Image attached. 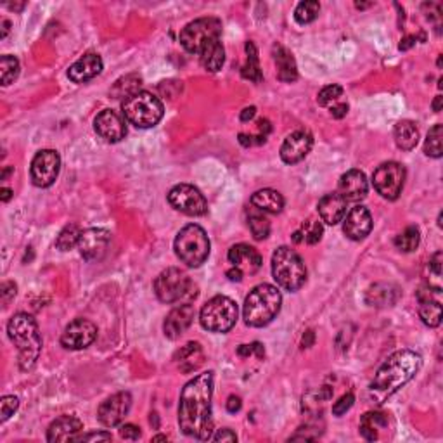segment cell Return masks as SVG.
<instances>
[{"label":"cell","instance_id":"42","mask_svg":"<svg viewBox=\"0 0 443 443\" xmlns=\"http://www.w3.org/2000/svg\"><path fill=\"white\" fill-rule=\"evenodd\" d=\"M300 234H302L303 241L307 244H317L320 239H322L324 234V227L320 222L315 220H307L300 229Z\"/></svg>","mask_w":443,"mask_h":443},{"label":"cell","instance_id":"60","mask_svg":"<svg viewBox=\"0 0 443 443\" xmlns=\"http://www.w3.org/2000/svg\"><path fill=\"white\" fill-rule=\"evenodd\" d=\"M2 26H4L2 38H6V37H7V33H9V26H11V23H9V21H6V19H4V21H2Z\"/></svg>","mask_w":443,"mask_h":443},{"label":"cell","instance_id":"21","mask_svg":"<svg viewBox=\"0 0 443 443\" xmlns=\"http://www.w3.org/2000/svg\"><path fill=\"white\" fill-rule=\"evenodd\" d=\"M194 315H196V310H194L191 303H184L173 308V310L166 315L163 324L166 338L170 339L180 338V336L191 327V324L194 322Z\"/></svg>","mask_w":443,"mask_h":443},{"label":"cell","instance_id":"20","mask_svg":"<svg viewBox=\"0 0 443 443\" xmlns=\"http://www.w3.org/2000/svg\"><path fill=\"white\" fill-rule=\"evenodd\" d=\"M229 263H232V267L239 268L244 275L246 274H256L262 267L263 260L262 255L256 251L255 248L249 246V244H234L231 249H229Z\"/></svg>","mask_w":443,"mask_h":443},{"label":"cell","instance_id":"51","mask_svg":"<svg viewBox=\"0 0 443 443\" xmlns=\"http://www.w3.org/2000/svg\"><path fill=\"white\" fill-rule=\"evenodd\" d=\"M213 440L215 442H236L237 437L232 430H220L219 433L213 437Z\"/></svg>","mask_w":443,"mask_h":443},{"label":"cell","instance_id":"39","mask_svg":"<svg viewBox=\"0 0 443 443\" xmlns=\"http://www.w3.org/2000/svg\"><path fill=\"white\" fill-rule=\"evenodd\" d=\"M320 4L315 0H305V2L298 4V7L295 9V19L298 25H308V23L315 21V18L319 16Z\"/></svg>","mask_w":443,"mask_h":443},{"label":"cell","instance_id":"5","mask_svg":"<svg viewBox=\"0 0 443 443\" xmlns=\"http://www.w3.org/2000/svg\"><path fill=\"white\" fill-rule=\"evenodd\" d=\"M272 275L283 290L298 291L307 280V268L295 249L280 246L272 255Z\"/></svg>","mask_w":443,"mask_h":443},{"label":"cell","instance_id":"38","mask_svg":"<svg viewBox=\"0 0 443 443\" xmlns=\"http://www.w3.org/2000/svg\"><path fill=\"white\" fill-rule=\"evenodd\" d=\"M419 241H421L419 229L414 227V225H410V227H407L405 231L400 232V234L395 237V246L403 253H410L419 246Z\"/></svg>","mask_w":443,"mask_h":443},{"label":"cell","instance_id":"58","mask_svg":"<svg viewBox=\"0 0 443 443\" xmlns=\"http://www.w3.org/2000/svg\"><path fill=\"white\" fill-rule=\"evenodd\" d=\"M0 197H2L4 203H7V201H9L11 197H13V191H11L9 187H2V189H0Z\"/></svg>","mask_w":443,"mask_h":443},{"label":"cell","instance_id":"15","mask_svg":"<svg viewBox=\"0 0 443 443\" xmlns=\"http://www.w3.org/2000/svg\"><path fill=\"white\" fill-rule=\"evenodd\" d=\"M97 338V326L87 319H75L66 326L61 336V345L68 350H83Z\"/></svg>","mask_w":443,"mask_h":443},{"label":"cell","instance_id":"10","mask_svg":"<svg viewBox=\"0 0 443 443\" xmlns=\"http://www.w3.org/2000/svg\"><path fill=\"white\" fill-rule=\"evenodd\" d=\"M222 21L217 18H199L196 21H191L184 26L180 31V43L187 53L199 54L204 43H208L212 38L220 37Z\"/></svg>","mask_w":443,"mask_h":443},{"label":"cell","instance_id":"57","mask_svg":"<svg viewBox=\"0 0 443 443\" xmlns=\"http://www.w3.org/2000/svg\"><path fill=\"white\" fill-rule=\"evenodd\" d=\"M314 338H315V334H314V331H307L305 332V336H303V348H310L312 345H314Z\"/></svg>","mask_w":443,"mask_h":443},{"label":"cell","instance_id":"32","mask_svg":"<svg viewBox=\"0 0 443 443\" xmlns=\"http://www.w3.org/2000/svg\"><path fill=\"white\" fill-rule=\"evenodd\" d=\"M395 142L402 151H412L419 142V130L414 121L402 120L395 125Z\"/></svg>","mask_w":443,"mask_h":443},{"label":"cell","instance_id":"11","mask_svg":"<svg viewBox=\"0 0 443 443\" xmlns=\"http://www.w3.org/2000/svg\"><path fill=\"white\" fill-rule=\"evenodd\" d=\"M168 203L177 212L189 217H201L208 212L207 197L194 185L179 184L168 192Z\"/></svg>","mask_w":443,"mask_h":443},{"label":"cell","instance_id":"22","mask_svg":"<svg viewBox=\"0 0 443 443\" xmlns=\"http://www.w3.org/2000/svg\"><path fill=\"white\" fill-rule=\"evenodd\" d=\"M338 189V194L346 203H359V201L366 199L367 191H369V184H367L363 172H360V170H350L345 175H341Z\"/></svg>","mask_w":443,"mask_h":443},{"label":"cell","instance_id":"48","mask_svg":"<svg viewBox=\"0 0 443 443\" xmlns=\"http://www.w3.org/2000/svg\"><path fill=\"white\" fill-rule=\"evenodd\" d=\"M111 433H108V431H101V433H89V434H80L78 437L77 442H109L111 440Z\"/></svg>","mask_w":443,"mask_h":443},{"label":"cell","instance_id":"41","mask_svg":"<svg viewBox=\"0 0 443 443\" xmlns=\"http://www.w3.org/2000/svg\"><path fill=\"white\" fill-rule=\"evenodd\" d=\"M248 225L256 241L267 239L268 234H270V222L265 219L262 213H251L248 217Z\"/></svg>","mask_w":443,"mask_h":443},{"label":"cell","instance_id":"35","mask_svg":"<svg viewBox=\"0 0 443 443\" xmlns=\"http://www.w3.org/2000/svg\"><path fill=\"white\" fill-rule=\"evenodd\" d=\"M141 83L142 78L138 75H126V77L120 78L111 89V96L113 99H128L133 94L141 92Z\"/></svg>","mask_w":443,"mask_h":443},{"label":"cell","instance_id":"12","mask_svg":"<svg viewBox=\"0 0 443 443\" xmlns=\"http://www.w3.org/2000/svg\"><path fill=\"white\" fill-rule=\"evenodd\" d=\"M403 180H405V168L400 163H395V161L379 165L373 175L374 189L385 199L390 201H395L400 196Z\"/></svg>","mask_w":443,"mask_h":443},{"label":"cell","instance_id":"13","mask_svg":"<svg viewBox=\"0 0 443 443\" xmlns=\"http://www.w3.org/2000/svg\"><path fill=\"white\" fill-rule=\"evenodd\" d=\"M61 170V158L53 149H43L35 154L31 161V182L37 187H50L59 175Z\"/></svg>","mask_w":443,"mask_h":443},{"label":"cell","instance_id":"7","mask_svg":"<svg viewBox=\"0 0 443 443\" xmlns=\"http://www.w3.org/2000/svg\"><path fill=\"white\" fill-rule=\"evenodd\" d=\"M121 109H124V116L126 120L132 125H136L137 128L156 126L165 114L163 102L156 96H153V94L144 92V90L125 99Z\"/></svg>","mask_w":443,"mask_h":443},{"label":"cell","instance_id":"31","mask_svg":"<svg viewBox=\"0 0 443 443\" xmlns=\"http://www.w3.org/2000/svg\"><path fill=\"white\" fill-rule=\"evenodd\" d=\"M398 300V290L391 284H374L369 288L366 295V302L371 307H390Z\"/></svg>","mask_w":443,"mask_h":443},{"label":"cell","instance_id":"55","mask_svg":"<svg viewBox=\"0 0 443 443\" xmlns=\"http://www.w3.org/2000/svg\"><path fill=\"white\" fill-rule=\"evenodd\" d=\"M227 277H229V279H231V280H234V283H241V280H243L244 274L239 270V268L232 267L231 270H227Z\"/></svg>","mask_w":443,"mask_h":443},{"label":"cell","instance_id":"4","mask_svg":"<svg viewBox=\"0 0 443 443\" xmlns=\"http://www.w3.org/2000/svg\"><path fill=\"white\" fill-rule=\"evenodd\" d=\"M283 296L272 284H258L244 300L243 319L248 326L263 327L270 324L280 312Z\"/></svg>","mask_w":443,"mask_h":443},{"label":"cell","instance_id":"59","mask_svg":"<svg viewBox=\"0 0 443 443\" xmlns=\"http://www.w3.org/2000/svg\"><path fill=\"white\" fill-rule=\"evenodd\" d=\"M442 96H437L433 101V111L434 113H438V111H442Z\"/></svg>","mask_w":443,"mask_h":443},{"label":"cell","instance_id":"9","mask_svg":"<svg viewBox=\"0 0 443 443\" xmlns=\"http://www.w3.org/2000/svg\"><path fill=\"white\" fill-rule=\"evenodd\" d=\"M237 315L239 310L234 300L220 295L201 308L199 322L209 332H229L236 326Z\"/></svg>","mask_w":443,"mask_h":443},{"label":"cell","instance_id":"54","mask_svg":"<svg viewBox=\"0 0 443 443\" xmlns=\"http://www.w3.org/2000/svg\"><path fill=\"white\" fill-rule=\"evenodd\" d=\"M415 42H417V37L415 35H409V37H405L403 40L400 42V45H398V49L400 50H409L410 47L415 45Z\"/></svg>","mask_w":443,"mask_h":443},{"label":"cell","instance_id":"29","mask_svg":"<svg viewBox=\"0 0 443 443\" xmlns=\"http://www.w3.org/2000/svg\"><path fill=\"white\" fill-rule=\"evenodd\" d=\"M175 360L179 363L182 373H194L196 369H199V366L203 363L204 355L203 348L199 343H187L185 346H182L179 351L175 354Z\"/></svg>","mask_w":443,"mask_h":443},{"label":"cell","instance_id":"52","mask_svg":"<svg viewBox=\"0 0 443 443\" xmlns=\"http://www.w3.org/2000/svg\"><path fill=\"white\" fill-rule=\"evenodd\" d=\"M346 113H348V104H345V102H339V104H336V106H332L331 108V116L332 118H343V116H346Z\"/></svg>","mask_w":443,"mask_h":443},{"label":"cell","instance_id":"33","mask_svg":"<svg viewBox=\"0 0 443 443\" xmlns=\"http://www.w3.org/2000/svg\"><path fill=\"white\" fill-rule=\"evenodd\" d=\"M388 428V419L381 412H367L360 419V433L367 442L378 440V430Z\"/></svg>","mask_w":443,"mask_h":443},{"label":"cell","instance_id":"62","mask_svg":"<svg viewBox=\"0 0 443 443\" xmlns=\"http://www.w3.org/2000/svg\"><path fill=\"white\" fill-rule=\"evenodd\" d=\"M11 172H13V168H7V170H6V172H4V173H2V180H4V179H6V177H7V175H9V173H11Z\"/></svg>","mask_w":443,"mask_h":443},{"label":"cell","instance_id":"27","mask_svg":"<svg viewBox=\"0 0 443 443\" xmlns=\"http://www.w3.org/2000/svg\"><path fill=\"white\" fill-rule=\"evenodd\" d=\"M272 54H274V61L277 66V78L286 83L295 82L298 78V68H296V61L290 50L283 45H275Z\"/></svg>","mask_w":443,"mask_h":443},{"label":"cell","instance_id":"17","mask_svg":"<svg viewBox=\"0 0 443 443\" xmlns=\"http://www.w3.org/2000/svg\"><path fill=\"white\" fill-rule=\"evenodd\" d=\"M312 146H314V137L307 130H296L291 136L286 137V141L283 142V148H280V158H283L284 163L295 165L307 158V154L312 151Z\"/></svg>","mask_w":443,"mask_h":443},{"label":"cell","instance_id":"34","mask_svg":"<svg viewBox=\"0 0 443 443\" xmlns=\"http://www.w3.org/2000/svg\"><path fill=\"white\" fill-rule=\"evenodd\" d=\"M246 55H248L246 65H244L243 70H241V75H243V78H246V80L249 82L260 83L263 80V75L258 65V50H256L255 43L253 42L246 43Z\"/></svg>","mask_w":443,"mask_h":443},{"label":"cell","instance_id":"18","mask_svg":"<svg viewBox=\"0 0 443 443\" xmlns=\"http://www.w3.org/2000/svg\"><path fill=\"white\" fill-rule=\"evenodd\" d=\"M94 128L97 136L104 138L106 142H120L126 136V125L124 118L113 109H104L97 114L94 120Z\"/></svg>","mask_w":443,"mask_h":443},{"label":"cell","instance_id":"45","mask_svg":"<svg viewBox=\"0 0 443 443\" xmlns=\"http://www.w3.org/2000/svg\"><path fill=\"white\" fill-rule=\"evenodd\" d=\"M354 403H355V395L354 393L343 395V397L339 398L338 402H334V405H332V414L338 415V417H341V415H345L348 410L354 407Z\"/></svg>","mask_w":443,"mask_h":443},{"label":"cell","instance_id":"49","mask_svg":"<svg viewBox=\"0 0 443 443\" xmlns=\"http://www.w3.org/2000/svg\"><path fill=\"white\" fill-rule=\"evenodd\" d=\"M430 272L434 274L437 279H440L442 275V251H437L430 260Z\"/></svg>","mask_w":443,"mask_h":443},{"label":"cell","instance_id":"53","mask_svg":"<svg viewBox=\"0 0 443 443\" xmlns=\"http://www.w3.org/2000/svg\"><path fill=\"white\" fill-rule=\"evenodd\" d=\"M241 407H243V402H241L239 397H234V395H232V397H229V400H227V410H229V412H231V414L239 412Z\"/></svg>","mask_w":443,"mask_h":443},{"label":"cell","instance_id":"37","mask_svg":"<svg viewBox=\"0 0 443 443\" xmlns=\"http://www.w3.org/2000/svg\"><path fill=\"white\" fill-rule=\"evenodd\" d=\"M425 153L430 158H442L443 154V126L434 125L428 132L425 142Z\"/></svg>","mask_w":443,"mask_h":443},{"label":"cell","instance_id":"16","mask_svg":"<svg viewBox=\"0 0 443 443\" xmlns=\"http://www.w3.org/2000/svg\"><path fill=\"white\" fill-rule=\"evenodd\" d=\"M109 243L111 234L106 229H87L82 232L80 241H78V249L87 262H96L106 255Z\"/></svg>","mask_w":443,"mask_h":443},{"label":"cell","instance_id":"56","mask_svg":"<svg viewBox=\"0 0 443 443\" xmlns=\"http://www.w3.org/2000/svg\"><path fill=\"white\" fill-rule=\"evenodd\" d=\"M255 114H256V108L255 106H249V108L243 109V113H241V121L253 120V118H255Z\"/></svg>","mask_w":443,"mask_h":443},{"label":"cell","instance_id":"8","mask_svg":"<svg viewBox=\"0 0 443 443\" xmlns=\"http://www.w3.org/2000/svg\"><path fill=\"white\" fill-rule=\"evenodd\" d=\"M154 292L158 300L166 305L179 303L184 300L185 303H191L192 298H196L197 291H192V283L185 272L180 268L170 267L161 272L154 280Z\"/></svg>","mask_w":443,"mask_h":443},{"label":"cell","instance_id":"19","mask_svg":"<svg viewBox=\"0 0 443 443\" xmlns=\"http://www.w3.org/2000/svg\"><path fill=\"white\" fill-rule=\"evenodd\" d=\"M373 231V215L366 207H355L345 215L343 232L348 239L362 241Z\"/></svg>","mask_w":443,"mask_h":443},{"label":"cell","instance_id":"14","mask_svg":"<svg viewBox=\"0 0 443 443\" xmlns=\"http://www.w3.org/2000/svg\"><path fill=\"white\" fill-rule=\"evenodd\" d=\"M130 407H132L130 393L128 391H120V393H114L113 397L106 398L99 405L97 417L101 425H104L106 428H114V426H120L124 422L126 414L130 412Z\"/></svg>","mask_w":443,"mask_h":443},{"label":"cell","instance_id":"25","mask_svg":"<svg viewBox=\"0 0 443 443\" xmlns=\"http://www.w3.org/2000/svg\"><path fill=\"white\" fill-rule=\"evenodd\" d=\"M102 59L96 53H89L70 66L68 77L75 83H85L96 78L102 71Z\"/></svg>","mask_w":443,"mask_h":443},{"label":"cell","instance_id":"6","mask_svg":"<svg viewBox=\"0 0 443 443\" xmlns=\"http://www.w3.org/2000/svg\"><path fill=\"white\" fill-rule=\"evenodd\" d=\"M175 255L187 267H201L209 256V239L203 227L196 224L185 225L175 237Z\"/></svg>","mask_w":443,"mask_h":443},{"label":"cell","instance_id":"36","mask_svg":"<svg viewBox=\"0 0 443 443\" xmlns=\"http://www.w3.org/2000/svg\"><path fill=\"white\" fill-rule=\"evenodd\" d=\"M82 231L77 224H70L59 232L58 239H55V246L61 251H70L71 248L78 246V241H80Z\"/></svg>","mask_w":443,"mask_h":443},{"label":"cell","instance_id":"40","mask_svg":"<svg viewBox=\"0 0 443 443\" xmlns=\"http://www.w3.org/2000/svg\"><path fill=\"white\" fill-rule=\"evenodd\" d=\"M19 75V61L14 55H2L0 58V78H2V85L7 87L13 83Z\"/></svg>","mask_w":443,"mask_h":443},{"label":"cell","instance_id":"43","mask_svg":"<svg viewBox=\"0 0 443 443\" xmlns=\"http://www.w3.org/2000/svg\"><path fill=\"white\" fill-rule=\"evenodd\" d=\"M343 96V87L339 85H327L319 92L317 102L320 106H329L332 102L338 101Z\"/></svg>","mask_w":443,"mask_h":443},{"label":"cell","instance_id":"24","mask_svg":"<svg viewBox=\"0 0 443 443\" xmlns=\"http://www.w3.org/2000/svg\"><path fill=\"white\" fill-rule=\"evenodd\" d=\"M431 284L428 286H422L417 291V300H419V317L428 327H437L442 322V302L440 295L433 296L431 292Z\"/></svg>","mask_w":443,"mask_h":443},{"label":"cell","instance_id":"46","mask_svg":"<svg viewBox=\"0 0 443 443\" xmlns=\"http://www.w3.org/2000/svg\"><path fill=\"white\" fill-rule=\"evenodd\" d=\"M237 354L241 355V357H249V355H256L258 359H262L265 355V348L262 343L255 341L251 343V345H241L239 348H237Z\"/></svg>","mask_w":443,"mask_h":443},{"label":"cell","instance_id":"44","mask_svg":"<svg viewBox=\"0 0 443 443\" xmlns=\"http://www.w3.org/2000/svg\"><path fill=\"white\" fill-rule=\"evenodd\" d=\"M19 407V400L16 397H13V395H6V397H2V400H0V421L6 422L7 419L13 415L16 410H18Z\"/></svg>","mask_w":443,"mask_h":443},{"label":"cell","instance_id":"2","mask_svg":"<svg viewBox=\"0 0 443 443\" xmlns=\"http://www.w3.org/2000/svg\"><path fill=\"white\" fill-rule=\"evenodd\" d=\"M422 366L421 355L412 350H398L391 354L379 367L371 383L369 395L376 403H383L388 397L405 386Z\"/></svg>","mask_w":443,"mask_h":443},{"label":"cell","instance_id":"26","mask_svg":"<svg viewBox=\"0 0 443 443\" xmlns=\"http://www.w3.org/2000/svg\"><path fill=\"white\" fill-rule=\"evenodd\" d=\"M317 209L322 222H326L327 225H336L345 219L346 201L343 199L338 192L326 194V196L319 201Z\"/></svg>","mask_w":443,"mask_h":443},{"label":"cell","instance_id":"50","mask_svg":"<svg viewBox=\"0 0 443 443\" xmlns=\"http://www.w3.org/2000/svg\"><path fill=\"white\" fill-rule=\"evenodd\" d=\"M0 295H2V302L4 305H7L11 300L16 296V284L14 283H4L2 288H0Z\"/></svg>","mask_w":443,"mask_h":443},{"label":"cell","instance_id":"61","mask_svg":"<svg viewBox=\"0 0 443 443\" xmlns=\"http://www.w3.org/2000/svg\"><path fill=\"white\" fill-rule=\"evenodd\" d=\"M153 442H166V437H161L160 434V437H154Z\"/></svg>","mask_w":443,"mask_h":443},{"label":"cell","instance_id":"30","mask_svg":"<svg viewBox=\"0 0 443 443\" xmlns=\"http://www.w3.org/2000/svg\"><path fill=\"white\" fill-rule=\"evenodd\" d=\"M251 204L258 212L279 213L284 208V197L283 194L274 191V189H262V191H256L253 194Z\"/></svg>","mask_w":443,"mask_h":443},{"label":"cell","instance_id":"28","mask_svg":"<svg viewBox=\"0 0 443 443\" xmlns=\"http://www.w3.org/2000/svg\"><path fill=\"white\" fill-rule=\"evenodd\" d=\"M199 61L203 68L212 71V73H217V71L222 70L225 62V50L220 42V37L212 38L208 43H204L203 49L199 50Z\"/></svg>","mask_w":443,"mask_h":443},{"label":"cell","instance_id":"1","mask_svg":"<svg viewBox=\"0 0 443 443\" xmlns=\"http://www.w3.org/2000/svg\"><path fill=\"white\" fill-rule=\"evenodd\" d=\"M215 376L212 371L197 374L191 379L180 393L179 426L182 433L194 440L207 442L213 433L212 397Z\"/></svg>","mask_w":443,"mask_h":443},{"label":"cell","instance_id":"47","mask_svg":"<svg viewBox=\"0 0 443 443\" xmlns=\"http://www.w3.org/2000/svg\"><path fill=\"white\" fill-rule=\"evenodd\" d=\"M120 437L124 440H138L141 438V430L133 425H124L120 428Z\"/></svg>","mask_w":443,"mask_h":443},{"label":"cell","instance_id":"23","mask_svg":"<svg viewBox=\"0 0 443 443\" xmlns=\"http://www.w3.org/2000/svg\"><path fill=\"white\" fill-rule=\"evenodd\" d=\"M83 431L80 419L73 415H61L47 430V442L61 443V442H77Z\"/></svg>","mask_w":443,"mask_h":443},{"label":"cell","instance_id":"3","mask_svg":"<svg viewBox=\"0 0 443 443\" xmlns=\"http://www.w3.org/2000/svg\"><path fill=\"white\" fill-rule=\"evenodd\" d=\"M7 334L18 348V363L21 371H31L42 351V336L37 320L28 314H16L7 324Z\"/></svg>","mask_w":443,"mask_h":443}]
</instances>
